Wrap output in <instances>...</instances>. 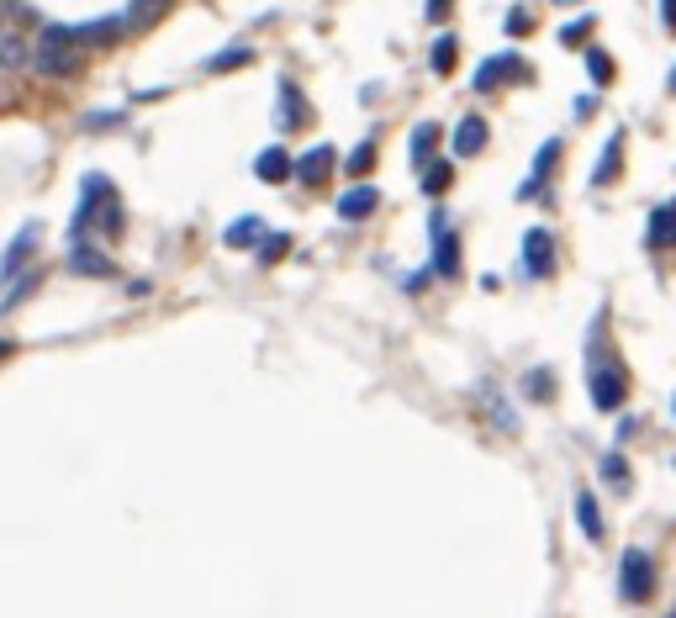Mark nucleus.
Wrapping results in <instances>:
<instances>
[{
    "instance_id": "obj_1",
    "label": "nucleus",
    "mask_w": 676,
    "mask_h": 618,
    "mask_svg": "<svg viewBox=\"0 0 676 618\" xmlns=\"http://www.w3.org/2000/svg\"><path fill=\"white\" fill-rule=\"evenodd\" d=\"M608 312H597V323L587 333V391H592V407H603V412H618L629 397V376H624V365H618V354L608 349Z\"/></svg>"
},
{
    "instance_id": "obj_2",
    "label": "nucleus",
    "mask_w": 676,
    "mask_h": 618,
    "mask_svg": "<svg viewBox=\"0 0 676 618\" xmlns=\"http://www.w3.org/2000/svg\"><path fill=\"white\" fill-rule=\"evenodd\" d=\"M90 228H101L106 238H117V233L127 228L122 196H117V185H111L106 175H85V185H80V212H74V222H69V238L80 243V238H90Z\"/></svg>"
},
{
    "instance_id": "obj_3",
    "label": "nucleus",
    "mask_w": 676,
    "mask_h": 618,
    "mask_svg": "<svg viewBox=\"0 0 676 618\" xmlns=\"http://www.w3.org/2000/svg\"><path fill=\"white\" fill-rule=\"evenodd\" d=\"M80 64H85V53L74 48L69 27H43V32L27 43V69L43 74V80H74V74H80Z\"/></svg>"
},
{
    "instance_id": "obj_4",
    "label": "nucleus",
    "mask_w": 676,
    "mask_h": 618,
    "mask_svg": "<svg viewBox=\"0 0 676 618\" xmlns=\"http://www.w3.org/2000/svg\"><path fill=\"white\" fill-rule=\"evenodd\" d=\"M618 597L624 603H650L655 597V555L650 550H624L618 555Z\"/></svg>"
},
{
    "instance_id": "obj_5",
    "label": "nucleus",
    "mask_w": 676,
    "mask_h": 618,
    "mask_svg": "<svg viewBox=\"0 0 676 618\" xmlns=\"http://www.w3.org/2000/svg\"><path fill=\"white\" fill-rule=\"evenodd\" d=\"M507 80H529V64H523L518 53H492V59L476 64L471 90H476V96H492V90H502Z\"/></svg>"
},
{
    "instance_id": "obj_6",
    "label": "nucleus",
    "mask_w": 676,
    "mask_h": 618,
    "mask_svg": "<svg viewBox=\"0 0 676 618\" xmlns=\"http://www.w3.org/2000/svg\"><path fill=\"white\" fill-rule=\"evenodd\" d=\"M523 275L529 280H550L555 275V233L550 228L523 233Z\"/></svg>"
},
{
    "instance_id": "obj_7",
    "label": "nucleus",
    "mask_w": 676,
    "mask_h": 618,
    "mask_svg": "<svg viewBox=\"0 0 676 618\" xmlns=\"http://www.w3.org/2000/svg\"><path fill=\"white\" fill-rule=\"evenodd\" d=\"M37 238H43V228H37V222H27V228L6 243V254H0V286H6V280H16V275H22V270L32 265Z\"/></svg>"
},
{
    "instance_id": "obj_8",
    "label": "nucleus",
    "mask_w": 676,
    "mask_h": 618,
    "mask_svg": "<svg viewBox=\"0 0 676 618\" xmlns=\"http://www.w3.org/2000/svg\"><path fill=\"white\" fill-rule=\"evenodd\" d=\"M74 37V48H111V43H122L127 27H122V16H101V22H80V27H69Z\"/></svg>"
},
{
    "instance_id": "obj_9",
    "label": "nucleus",
    "mask_w": 676,
    "mask_h": 618,
    "mask_svg": "<svg viewBox=\"0 0 676 618\" xmlns=\"http://www.w3.org/2000/svg\"><path fill=\"white\" fill-rule=\"evenodd\" d=\"M64 265H69V275H90V280H111V275H117V265H111V259H106V254H101L90 238H80V243H74Z\"/></svg>"
},
{
    "instance_id": "obj_10",
    "label": "nucleus",
    "mask_w": 676,
    "mask_h": 618,
    "mask_svg": "<svg viewBox=\"0 0 676 618\" xmlns=\"http://www.w3.org/2000/svg\"><path fill=\"white\" fill-rule=\"evenodd\" d=\"M312 122V111L302 101V90H296L291 74H280V111H275V127L280 133H291V127H307Z\"/></svg>"
},
{
    "instance_id": "obj_11",
    "label": "nucleus",
    "mask_w": 676,
    "mask_h": 618,
    "mask_svg": "<svg viewBox=\"0 0 676 618\" xmlns=\"http://www.w3.org/2000/svg\"><path fill=\"white\" fill-rule=\"evenodd\" d=\"M333 164H338V154H333L328 143H317V148H307L302 159H291V175L302 180V185H323L333 175Z\"/></svg>"
},
{
    "instance_id": "obj_12",
    "label": "nucleus",
    "mask_w": 676,
    "mask_h": 618,
    "mask_svg": "<svg viewBox=\"0 0 676 618\" xmlns=\"http://www.w3.org/2000/svg\"><path fill=\"white\" fill-rule=\"evenodd\" d=\"M486 138H492V133H486V117H476V111H471V117L455 122V133H449V148H455V159H476L481 148H486Z\"/></svg>"
},
{
    "instance_id": "obj_13",
    "label": "nucleus",
    "mask_w": 676,
    "mask_h": 618,
    "mask_svg": "<svg viewBox=\"0 0 676 618\" xmlns=\"http://www.w3.org/2000/svg\"><path fill=\"white\" fill-rule=\"evenodd\" d=\"M333 212L344 217V222H365L370 212H381V191L360 180V185H354V191H344V196H338V206H333Z\"/></svg>"
},
{
    "instance_id": "obj_14",
    "label": "nucleus",
    "mask_w": 676,
    "mask_h": 618,
    "mask_svg": "<svg viewBox=\"0 0 676 618\" xmlns=\"http://www.w3.org/2000/svg\"><path fill=\"white\" fill-rule=\"evenodd\" d=\"M560 148H566V143H560V138H544V143H539V154H534V170H529V180H523V185H518V196H534V191H539V185H544V180H550V170H555V164H560Z\"/></svg>"
},
{
    "instance_id": "obj_15",
    "label": "nucleus",
    "mask_w": 676,
    "mask_h": 618,
    "mask_svg": "<svg viewBox=\"0 0 676 618\" xmlns=\"http://www.w3.org/2000/svg\"><path fill=\"white\" fill-rule=\"evenodd\" d=\"M645 243H650L655 254H666L671 243H676V206H671V201L650 206V233H645Z\"/></svg>"
},
{
    "instance_id": "obj_16",
    "label": "nucleus",
    "mask_w": 676,
    "mask_h": 618,
    "mask_svg": "<svg viewBox=\"0 0 676 618\" xmlns=\"http://www.w3.org/2000/svg\"><path fill=\"white\" fill-rule=\"evenodd\" d=\"M254 175L265 185H286L291 180V154H286V148H265V154H254Z\"/></svg>"
},
{
    "instance_id": "obj_17",
    "label": "nucleus",
    "mask_w": 676,
    "mask_h": 618,
    "mask_svg": "<svg viewBox=\"0 0 676 618\" xmlns=\"http://www.w3.org/2000/svg\"><path fill=\"white\" fill-rule=\"evenodd\" d=\"M618 154H624V133H613L603 143V159H597V170H592V191H608V185L618 180Z\"/></svg>"
},
{
    "instance_id": "obj_18",
    "label": "nucleus",
    "mask_w": 676,
    "mask_h": 618,
    "mask_svg": "<svg viewBox=\"0 0 676 618\" xmlns=\"http://www.w3.org/2000/svg\"><path fill=\"white\" fill-rule=\"evenodd\" d=\"M265 238V217H238V222H228V233H222V243H228V249H254V243Z\"/></svg>"
},
{
    "instance_id": "obj_19",
    "label": "nucleus",
    "mask_w": 676,
    "mask_h": 618,
    "mask_svg": "<svg viewBox=\"0 0 676 618\" xmlns=\"http://www.w3.org/2000/svg\"><path fill=\"white\" fill-rule=\"evenodd\" d=\"M434 275H460V238L455 233H434Z\"/></svg>"
},
{
    "instance_id": "obj_20",
    "label": "nucleus",
    "mask_w": 676,
    "mask_h": 618,
    "mask_svg": "<svg viewBox=\"0 0 676 618\" xmlns=\"http://www.w3.org/2000/svg\"><path fill=\"white\" fill-rule=\"evenodd\" d=\"M439 138H444L439 122H418V127H412V164H418V170L439 154Z\"/></svg>"
},
{
    "instance_id": "obj_21",
    "label": "nucleus",
    "mask_w": 676,
    "mask_h": 618,
    "mask_svg": "<svg viewBox=\"0 0 676 618\" xmlns=\"http://www.w3.org/2000/svg\"><path fill=\"white\" fill-rule=\"evenodd\" d=\"M243 64H254V43H233V48H222V53H212L201 69L206 74H228V69H243Z\"/></svg>"
},
{
    "instance_id": "obj_22",
    "label": "nucleus",
    "mask_w": 676,
    "mask_h": 618,
    "mask_svg": "<svg viewBox=\"0 0 676 618\" xmlns=\"http://www.w3.org/2000/svg\"><path fill=\"white\" fill-rule=\"evenodd\" d=\"M418 185H423V196H444L449 185H455V170H449V159H428L423 170H418Z\"/></svg>"
},
{
    "instance_id": "obj_23",
    "label": "nucleus",
    "mask_w": 676,
    "mask_h": 618,
    "mask_svg": "<svg viewBox=\"0 0 676 618\" xmlns=\"http://www.w3.org/2000/svg\"><path fill=\"white\" fill-rule=\"evenodd\" d=\"M428 64H434V74H455V64H460V37H455V32H439V37H434V53H428Z\"/></svg>"
},
{
    "instance_id": "obj_24",
    "label": "nucleus",
    "mask_w": 676,
    "mask_h": 618,
    "mask_svg": "<svg viewBox=\"0 0 676 618\" xmlns=\"http://www.w3.org/2000/svg\"><path fill=\"white\" fill-rule=\"evenodd\" d=\"M576 529L587 539H603V513H597L592 492H576Z\"/></svg>"
},
{
    "instance_id": "obj_25",
    "label": "nucleus",
    "mask_w": 676,
    "mask_h": 618,
    "mask_svg": "<svg viewBox=\"0 0 676 618\" xmlns=\"http://www.w3.org/2000/svg\"><path fill=\"white\" fill-rule=\"evenodd\" d=\"M164 11H169V0H133V6L122 11V27H127V32H138V27L154 22V16H164Z\"/></svg>"
},
{
    "instance_id": "obj_26",
    "label": "nucleus",
    "mask_w": 676,
    "mask_h": 618,
    "mask_svg": "<svg viewBox=\"0 0 676 618\" xmlns=\"http://www.w3.org/2000/svg\"><path fill=\"white\" fill-rule=\"evenodd\" d=\"M523 397H529V402H550L555 397V370L534 365L529 376H523Z\"/></svg>"
},
{
    "instance_id": "obj_27",
    "label": "nucleus",
    "mask_w": 676,
    "mask_h": 618,
    "mask_svg": "<svg viewBox=\"0 0 676 618\" xmlns=\"http://www.w3.org/2000/svg\"><path fill=\"white\" fill-rule=\"evenodd\" d=\"M344 170H349L354 180H365V175L375 170V138H365V143H354V148H349V159H344Z\"/></svg>"
},
{
    "instance_id": "obj_28",
    "label": "nucleus",
    "mask_w": 676,
    "mask_h": 618,
    "mask_svg": "<svg viewBox=\"0 0 676 618\" xmlns=\"http://www.w3.org/2000/svg\"><path fill=\"white\" fill-rule=\"evenodd\" d=\"M592 32H597V16H576V22L560 27V43H566V48H587Z\"/></svg>"
},
{
    "instance_id": "obj_29",
    "label": "nucleus",
    "mask_w": 676,
    "mask_h": 618,
    "mask_svg": "<svg viewBox=\"0 0 676 618\" xmlns=\"http://www.w3.org/2000/svg\"><path fill=\"white\" fill-rule=\"evenodd\" d=\"M43 286V270H22L16 275V286H11V296H0V307H16V302H27V296Z\"/></svg>"
},
{
    "instance_id": "obj_30",
    "label": "nucleus",
    "mask_w": 676,
    "mask_h": 618,
    "mask_svg": "<svg viewBox=\"0 0 676 618\" xmlns=\"http://www.w3.org/2000/svg\"><path fill=\"white\" fill-rule=\"evenodd\" d=\"M587 74H592V85H613V59L603 48H587Z\"/></svg>"
},
{
    "instance_id": "obj_31",
    "label": "nucleus",
    "mask_w": 676,
    "mask_h": 618,
    "mask_svg": "<svg viewBox=\"0 0 676 618\" xmlns=\"http://www.w3.org/2000/svg\"><path fill=\"white\" fill-rule=\"evenodd\" d=\"M254 249H259V265H275V259L291 249V238H286V233H265V238L254 243Z\"/></svg>"
},
{
    "instance_id": "obj_32",
    "label": "nucleus",
    "mask_w": 676,
    "mask_h": 618,
    "mask_svg": "<svg viewBox=\"0 0 676 618\" xmlns=\"http://www.w3.org/2000/svg\"><path fill=\"white\" fill-rule=\"evenodd\" d=\"M597 471H603L608 486H629V460L618 455V449H613V455H603V465H597Z\"/></svg>"
},
{
    "instance_id": "obj_33",
    "label": "nucleus",
    "mask_w": 676,
    "mask_h": 618,
    "mask_svg": "<svg viewBox=\"0 0 676 618\" xmlns=\"http://www.w3.org/2000/svg\"><path fill=\"white\" fill-rule=\"evenodd\" d=\"M529 32H534V16L523 6H513V11H507V37H529Z\"/></svg>"
},
{
    "instance_id": "obj_34",
    "label": "nucleus",
    "mask_w": 676,
    "mask_h": 618,
    "mask_svg": "<svg viewBox=\"0 0 676 618\" xmlns=\"http://www.w3.org/2000/svg\"><path fill=\"white\" fill-rule=\"evenodd\" d=\"M449 11H455V0H428V6H423V16H428V22H444Z\"/></svg>"
},
{
    "instance_id": "obj_35",
    "label": "nucleus",
    "mask_w": 676,
    "mask_h": 618,
    "mask_svg": "<svg viewBox=\"0 0 676 618\" xmlns=\"http://www.w3.org/2000/svg\"><path fill=\"white\" fill-rule=\"evenodd\" d=\"M428 280H434V270H412V275L402 280V291H423V286H428Z\"/></svg>"
},
{
    "instance_id": "obj_36",
    "label": "nucleus",
    "mask_w": 676,
    "mask_h": 618,
    "mask_svg": "<svg viewBox=\"0 0 676 618\" xmlns=\"http://www.w3.org/2000/svg\"><path fill=\"white\" fill-rule=\"evenodd\" d=\"M676 22V6H671V0H661V27H671Z\"/></svg>"
},
{
    "instance_id": "obj_37",
    "label": "nucleus",
    "mask_w": 676,
    "mask_h": 618,
    "mask_svg": "<svg viewBox=\"0 0 676 618\" xmlns=\"http://www.w3.org/2000/svg\"><path fill=\"white\" fill-rule=\"evenodd\" d=\"M11 349H16L11 339H0V360H11Z\"/></svg>"
},
{
    "instance_id": "obj_38",
    "label": "nucleus",
    "mask_w": 676,
    "mask_h": 618,
    "mask_svg": "<svg viewBox=\"0 0 676 618\" xmlns=\"http://www.w3.org/2000/svg\"><path fill=\"white\" fill-rule=\"evenodd\" d=\"M555 6H581V0H555Z\"/></svg>"
}]
</instances>
